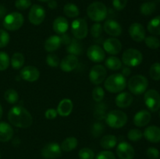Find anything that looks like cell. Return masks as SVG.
<instances>
[{
	"instance_id": "cell-1",
	"label": "cell",
	"mask_w": 160,
	"mask_h": 159,
	"mask_svg": "<svg viewBox=\"0 0 160 159\" xmlns=\"http://www.w3.org/2000/svg\"><path fill=\"white\" fill-rule=\"evenodd\" d=\"M8 119L9 123L16 127L28 128L33 123L31 114L22 106H14L8 113Z\"/></svg>"
},
{
	"instance_id": "cell-2",
	"label": "cell",
	"mask_w": 160,
	"mask_h": 159,
	"mask_svg": "<svg viewBox=\"0 0 160 159\" xmlns=\"http://www.w3.org/2000/svg\"><path fill=\"white\" fill-rule=\"evenodd\" d=\"M105 88L110 93H119L125 89L127 80L121 73H114L109 76L105 81Z\"/></svg>"
},
{
	"instance_id": "cell-3",
	"label": "cell",
	"mask_w": 160,
	"mask_h": 159,
	"mask_svg": "<svg viewBox=\"0 0 160 159\" xmlns=\"http://www.w3.org/2000/svg\"><path fill=\"white\" fill-rule=\"evenodd\" d=\"M87 14L91 20L98 23L104 20L107 17V7L101 2H94L88 7Z\"/></svg>"
},
{
	"instance_id": "cell-4",
	"label": "cell",
	"mask_w": 160,
	"mask_h": 159,
	"mask_svg": "<svg viewBox=\"0 0 160 159\" xmlns=\"http://www.w3.org/2000/svg\"><path fill=\"white\" fill-rule=\"evenodd\" d=\"M128 89L132 94L136 95L142 94L146 91L148 86V81L142 75H135L130 78L128 81Z\"/></svg>"
},
{
	"instance_id": "cell-5",
	"label": "cell",
	"mask_w": 160,
	"mask_h": 159,
	"mask_svg": "<svg viewBox=\"0 0 160 159\" xmlns=\"http://www.w3.org/2000/svg\"><path fill=\"white\" fill-rule=\"evenodd\" d=\"M128 115L120 110H112L106 115V123L109 126L114 129H119L126 125Z\"/></svg>"
},
{
	"instance_id": "cell-6",
	"label": "cell",
	"mask_w": 160,
	"mask_h": 159,
	"mask_svg": "<svg viewBox=\"0 0 160 159\" xmlns=\"http://www.w3.org/2000/svg\"><path fill=\"white\" fill-rule=\"evenodd\" d=\"M143 60L142 52L135 48H129L124 51L122 55V62L128 67H135L140 65Z\"/></svg>"
},
{
	"instance_id": "cell-7",
	"label": "cell",
	"mask_w": 160,
	"mask_h": 159,
	"mask_svg": "<svg viewBox=\"0 0 160 159\" xmlns=\"http://www.w3.org/2000/svg\"><path fill=\"white\" fill-rule=\"evenodd\" d=\"M23 22H24V18L23 15L20 12H13L4 17L3 26L8 31H15L23 26Z\"/></svg>"
},
{
	"instance_id": "cell-8",
	"label": "cell",
	"mask_w": 160,
	"mask_h": 159,
	"mask_svg": "<svg viewBox=\"0 0 160 159\" xmlns=\"http://www.w3.org/2000/svg\"><path fill=\"white\" fill-rule=\"evenodd\" d=\"M71 31L76 39L81 40L85 38L88 33L86 20L82 18H78L73 20L71 23Z\"/></svg>"
},
{
	"instance_id": "cell-9",
	"label": "cell",
	"mask_w": 160,
	"mask_h": 159,
	"mask_svg": "<svg viewBox=\"0 0 160 159\" xmlns=\"http://www.w3.org/2000/svg\"><path fill=\"white\" fill-rule=\"evenodd\" d=\"M144 100L148 110L151 112H157L160 108V94L156 90H148L145 92Z\"/></svg>"
},
{
	"instance_id": "cell-10",
	"label": "cell",
	"mask_w": 160,
	"mask_h": 159,
	"mask_svg": "<svg viewBox=\"0 0 160 159\" xmlns=\"http://www.w3.org/2000/svg\"><path fill=\"white\" fill-rule=\"evenodd\" d=\"M45 18V10L40 5H33L28 14V20L33 25H40Z\"/></svg>"
},
{
	"instance_id": "cell-11",
	"label": "cell",
	"mask_w": 160,
	"mask_h": 159,
	"mask_svg": "<svg viewBox=\"0 0 160 159\" xmlns=\"http://www.w3.org/2000/svg\"><path fill=\"white\" fill-rule=\"evenodd\" d=\"M42 155L46 159H56L62 156V149L59 143L52 142L45 144L42 150Z\"/></svg>"
},
{
	"instance_id": "cell-12",
	"label": "cell",
	"mask_w": 160,
	"mask_h": 159,
	"mask_svg": "<svg viewBox=\"0 0 160 159\" xmlns=\"http://www.w3.org/2000/svg\"><path fill=\"white\" fill-rule=\"evenodd\" d=\"M107 72L102 65H96L92 67L89 73V80L95 85L102 84L106 80Z\"/></svg>"
},
{
	"instance_id": "cell-13",
	"label": "cell",
	"mask_w": 160,
	"mask_h": 159,
	"mask_svg": "<svg viewBox=\"0 0 160 159\" xmlns=\"http://www.w3.org/2000/svg\"><path fill=\"white\" fill-rule=\"evenodd\" d=\"M117 154L120 159H133L135 155V151L130 143L123 141L117 145Z\"/></svg>"
},
{
	"instance_id": "cell-14",
	"label": "cell",
	"mask_w": 160,
	"mask_h": 159,
	"mask_svg": "<svg viewBox=\"0 0 160 159\" xmlns=\"http://www.w3.org/2000/svg\"><path fill=\"white\" fill-rule=\"evenodd\" d=\"M88 59L93 62H102L105 60L106 53L102 48L97 45H91L87 51Z\"/></svg>"
},
{
	"instance_id": "cell-15",
	"label": "cell",
	"mask_w": 160,
	"mask_h": 159,
	"mask_svg": "<svg viewBox=\"0 0 160 159\" xmlns=\"http://www.w3.org/2000/svg\"><path fill=\"white\" fill-rule=\"evenodd\" d=\"M103 49L109 55H117L122 49V44L116 37H109L103 43Z\"/></svg>"
},
{
	"instance_id": "cell-16",
	"label": "cell",
	"mask_w": 160,
	"mask_h": 159,
	"mask_svg": "<svg viewBox=\"0 0 160 159\" xmlns=\"http://www.w3.org/2000/svg\"><path fill=\"white\" fill-rule=\"evenodd\" d=\"M20 76L22 79L28 82H34L38 80L40 76V72L36 67L32 65L25 66L20 70Z\"/></svg>"
},
{
	"instance_id": "cell-17",
	"label": "cell",
	"mask_w": 160,
	"mask_h": 159,
	"mask_svg": "<svg viewBox=\"0 0 160 159\" xmlns=\"http://www.w3.org/2000/svg\"><path fill=\"white\" fill-rule=\"evenodd\" d=\"M78 64H79V60L76 55H68L61 60L59 66L62 71L68 73L75 70L78 67Z\"/></svg>"
},
{
	"instance_id": "cell-18",
	"label": "cell",
	"mask_w": 160,
	"mask_h": 159,
	"mask_svg": "<svg viewBox=\"0 0 160 159\" xmlns=\"http://www.w3.org/2000/svg\"><path fill=\"white\" fill-rule=\"evenodd\" d=\"M129 34L131 38L136 42H142L145 38V30L139 23H134L130 26Z\"/></svg>"
},
{
	"instance_id": "cell-19",
	"label": "cell",
	"mask_w": 160,
	"mask_h": 159,
	"mask_svg": "<svg viewBox=\"0 0 160 159\" xmlns=\"http://www.w3.org/2000/svg\"><path fill=\"white\" fill-rule=\"evenodd\" d=\"M103 30L106 34L112 37H118L122 34V26L114 20H106L103 26Z\"/></svg>"
},
{
	"instance_id": "cell-20",
	"label": "cell",
	"mask_w": 160,
	"mask_h": 159,
	"mask_svg": "<svg viewBox=\"0 0 160 159\" xmlns=\"http://www.w3.org/2000/svg\"><path fill=\"white\" fill-rule=\"evenodd\" d=\"M143 136L148 141L151 143L160 142V127L156 126H150L145 129Z\"/></svg>"
},
{
	"instance_id": "cell-21",
	"label": "cell",
	"mask_w": 160,
	"mask_h": 159,
	"mask_svg": "<svg viewBox=\"0 0 160 159\" xmlns=\"http://www.w3.org/2000/svg\"><path fill=\"white\" fill-rule=\"evenodd\" d=\"M151 114L147 110H141L134 117V124L138 127H143L151 121Z\"/></svg>"
},
{
	"instance_id": "cell-22",
	"label": "cell",
	"mask_w": 160,
	"mask_h": 159,
	"mask_svg": "<svg viewBox=\"0 0 160 159\" xmlns=\"http://www.w3.org/2000/svg\"><path fill=\"white\" fill-rule=\"evenodd\" d=\"M73 102L69 98H64L59 103L57 107V112L62 117L68 116L73 111Z\"/></svg>"
},
{
	"instance_id": "cell-23",
	"label": "cell",
	"mask_w": 160,
	"mask_h": 159,
	"mask_svg": "<svg viewBox=\"0 0 160 159\" xmlns=\"http://www.w3.org/2000/svg\"><path fill=\"white\" fill-rule=\"evenodd\" d=\"M133 100H134V98L131 94L128 92H123L117 95L115 99V102L119 108H125L131 105Z\"/></svg>"
},
{
	"instance_id": "cell-24",
	"label": "cell",
	"mask_w": 160,
	"mask_h": 159,
	"mask_svg": "<svg viewBox=\"0 0 160 159\" xmlns=\"http://www.w3.org/2000/svg\"><path fill=\"white\" fill-rule=\"evenodd\" d=\"M13 136V129L9 123L0 122V142H8Z\"/></svg>"
},
{
	"instance_id": "cell-25",
	"label": "cell",
	"mask_w": 160,
	"mask_h": 159,
	"mask_svg": "<svg viewBox=\"0 0 160 159\" xmlns=\"http://www.w3.org/2000/svg\"><path fill=\"white\" fill-rule=\"evenodd\" d=\"M69 27V23L67 19L63 17H58L53 21V31L58 34H65Z\"/></svg>"
},
{
	"instance_id": "cell-26",
	"label": "cell",
	"mask_w": 160,
	"mask_h": 159,
	"mask_svg": "<svg viewBox=\"0 0 160 159\" xmlns=\"http://www.w3.org/2000/svg\"><path fill=\"white\" fill-rule=\"evenodd\" d=\"M61 44L62 43H61V39L59 36L52 35L46 39L44 47H45V51H47L48 52H52V51L59 49Z\"/></svg>"
},
{
	"instance_id": "cell-27",
	"label": "cell",
	"mask_w": 160,
	"mask_h": 159,
	"mask_svg": "<svg viewBox=\"0 0 160 159\" xmlns=\"http://www.w3.org/2000/svg\"><path fill=\"white\" fill-rule=\"evenodd\" d=\"M83 45L78 39H73L71 42L67 45V51L70 53V55H81L83 53Z\"/></svg>"
},
{
	"instance_id": "cell-28",
	"label": "cell",
	"mask_w": 160,
	"mask_h": 159,
	"mask_svg": "<svg viewBox=\"0 0 160 159\" xmlns=\"http://www.w3.org/2000/svg\"><path fill=\"white\" fill-rule=\"evenodd\" d=\"M117 144V138L114 135H106L100 140V145L106 150L112 149Z\"/></svg>"
},
{
	"instance_id": "cell-29",
	"label": "cell",
	"mask_w": 160,
	"mask_h": 159,
	"mask_svg": "<svg viewBox=\"0 0 160 159\" xmlns=\"http://www.w3.org/2000/svg\"><path fill=\"white\" fill-rule=\"evenodd\" d=\"M78 141L77 138L73 137H70L66 138L61 143V149L62 151H66V152H70L73 151L78 147Z\"/></svg>"
},
{
	"instance_id": "cell-30",
	"label": "cell",
	"mask_w": 160,
	"mask_h": 159,
	"mask_svg": "<svg viewBox=\"0 0 160 159\" xmlns=\"http://www.w3.org/2000/svg\"><path fill=\"white\" fill-rule=\"evenodd\" d=\"M106 110H107V106L105 103L98 102L96 106L95 107V111H94V117L98 121L106 119Z\"/></svg>"
},
{
	"instance_id": "cell-31",
	"label": "cell",
	"mask_w": 160,
	"mask_h": 159,
	"mask_svg": "<svg viewBox=\"0 0 160 159\" xmlns=\"http://www.w3.org/2000/svg\"><path fill=\"white\" fill-rule=\"evenodd\" d=\"M148 31L153 35H160V16L152 19L148 23Z\"/></svg>"
},
{
	"instance_id": "cell-32",
	"label": "cell",
	"mask_w": 160,
	"mask_h": 159,
	"mask_svg": "<svg viewBox=\"0 0 160 159\" xmlns=\"http://www.w3.org/2000/svg\"><path fill=\"white\" fill-rule=\"evenodd\" d=\"M24 56L20 52H15L11 57V65L14 70H20L24 64Z\"/></svg>"
},
{
	"instance_id": "cell-33",
	"label": "cell",
	"mask_w": 160,
	"mask_h": 159,
	"mask_svg": "<svg viewBox=\"0 0 160 159\" xmlns=\"http://www.w3.org/2000/svg\"><path fill=\"white\" fill-rule=\"evenodd\" d=\"M63 12L67 17L70 18H75L78 17L80 14L79 9L78 6L73 3H67L63 7Z\"/></svg>"
},
{
	"instance_id": "cell-34",
	"label": "cell",
	"mask_w": 160,
	"mask_h": 159,
	"mask_svg": "<svg viewBox=\"0 0 160 159\" xmlns=\"http://www.w3.org/2000/svg\"><path fill=\"white\" fill-rule=\"evenodd\" d=\"M105 65L109 70H118L122 67V61L116 56H110L105 62Z\"/></svg>"
},
{
	"instance_id": "cell-35",
	"label": "cell",
	"mask_w": 160,
	"mask_h": 159,
	"mask_svg": "<svg viewBox=\"0 0 160 159\" xmlns=\"http://www.w3.org/2000/svg\"><path fill=\"white\" fill-rule=\"evenodd\" d=\"M156 9V4L153 2H147L142 4L140 7L141 13L145 16H149L155 12Z\"/></svg>"
},
{
	"instance_id": "cell-36",
	"label": "cell",
	"mask_w": 160,
	"mask_h": 159,
	"mask_svg": "<svg viewBox=\"0 0 160 159\" xmlns=\"http://www.w3.org/2000/svg\"><path fill=\"white\" fill-rule=\"evenodd\" d=\"M4 98L8 103L14 104L18 101L19 94L17 91L14 89H8L4 94Z\"/></svg>"
},
{
	"instance_id": "cell-37",
	"label": "cell",
	"mask_w": 160,
	"mask_h": 159,
	"mask_svg": "<svg viewBox=\"0 0 160 159\" xmlns=\"http://www.w3.org/2000/svg\"><path fill=\"white\" fill-rule=\"evenodd\" d=\"M145 45L151 49H157L160 47V41L155 36H148L145 38Z\"/></svg>"
},
{
	"instance_id": "cell-38",
	"label": "cell",
	"mask_w": 160,
	"mask_h": 159,
	"mask_svg": "<svg viewBox=\"0 0 160 159\" xmlns=\"http://www.w3.org/2000/svg\"><path fill=\"white\" fill-rule=\"evenodd\" d=\"M150 77L153 80H160V63L159 62H155L151 65L149 70Z\"/></svg>"
},
{
	"instance_id": "cell-39",
	"label": "cell",
	"mask_w": 160,
	"mask_h": 159,
	"mask_svg": "<svg viewBox=\"0 0 160 159\" xmlns=\"http://www.w3.org/2000/svg\"><path fill=\"white\" fill-rule=\"evenodd\" d=\"M10 64L9 55L5 51H0V71L7 70Z\"/></svg>"
},
{
	"instance_id": "cell-40",
	"label": "cell",
	"mask_w": 160,
	"mask_h": 159,
	"mask_svg": "<svg viewBox=\"0 0 160 159\" xmlns=\"http://www.w3.org/2000/svg\"><path fill=\"white\" fill-rule=\"evenodd\" d=\"M105 129L104 125L101 122H95L92 126L91 132L94 137H98L103 133Z\"/></svg>"
},
{
	"instance_id": "cell-41",
	"label": "cell",
	"mask_w": 160,
	"mask_h": 159,
	"mask_svg": "<svg viewBox=\"0 0 160 159\" xmlns=\"http://www.w3.org/2000/svg\"><path fill=\"white\" fill-rule=\"evenodd\" d=\"M105 97V92L102 87L97 86L92 90V98L96 102H102Z\"/></svg>"
},
{
	"instance_id": "cell-42",
	"label": "cell",
	"mask_w": 160,
	"mask_h": 159,
	"mask_svg": "<svg viewBox=\"0 0 160 159\" xmlns=\"http://www.w3.org/2000/svg\"><path fill=\"white\" fill-rule=\"evenodd\" d=\"M143 137V133L142 131L138 129H131L128 132V138L131 141H138Z\"/></svg>"
},
{
	"instance_id": "cell-43",
	"label": "cell",
	"mask_w": 160,
	"mask_h": 159,
	"mask_svg": "<svg viewBox=\"0 0 160 159\" xmlns=\"http://www.w3.org/2000/svg\"><path fill=\"white\" fill-rule=\"evenodd\" d=\"M46 63L47 65L52 67V68H56L60 64V59L56 55L48 54L46 56Z\"/></svg>"
},
{
	"instance_id": "cell-44",
	"label": "cell",
	"mask_w": 160,
	"mask_h": 159,
	"mask_svg": "<svg viewBox=\"0 0 160 159\" xmlns=\"http://www.w3.org/2000/svg\"><path fill=\"white\" fill-rule=\"evenodd\" d=\"M78 156L80 159H93L95 157V154H94V151L90 148L84 147L80 150Z\"/></svg>"
},
{
	"instance_id": "cell-45",
	"label": "cell",
	"mask_w": 160,
	"mask_h": 159,
	"mask_svg": "<svg viewBox=\"0 0 160 159\" xmlns=\"http://www.w3.org/2000/svg\"><path fill=\"white\" fill-rule=\"evenodd\" d=\"M102 26L99 23H95L91 27V35L93 37H95V38H98V37H99L102 35Z\"/></svg>"
},
{
	"instance_id": "cell-46",
	"label": "cell",
	"mask_w": 160,
	"mask_h": 159,
	"mask_svg": "<svg viewBox=\"0 0 160 159\" xmlns=\"http://www.w3.org/2000/svg\"><path fill=\"white\" fill-rule=\"evenodd\" d=\"M10 37L7 31L0 29V48H5L9 44Z\"/></svg>"
},
{
	"instance_id": "cell-47",
	"label": "cell",
	"mask_w": 160,
	"mask_h": 159,
	"mask_svg": "<svg viewBox=\"0 0 160 159\" xmlns=\"http://www.w3.org/2000/svg\"><path fill=\"white\" fill-rule=\"evenodd\" d=\"M31 6V0H16L15 6L19 10H25Z\"/></svg>"
},
{
	"instance_id": "cell-48",
	"label": "cell",
	"mask_w": 160,
	"mask_h": 159,
	"mask_svg": "<svg viewBox=\"0 0 160 159\" xmlns=\"http://www.w3.org/2000/svg\"><path fill=\"white\" fill-rule=\"evenodd\" d=\"M95 159H116L115 155L109 151H103L98 153Z\"/></svg>"
},
{
	"instance_id": "cell-49",
	"label": "cell",
	"mask_w": 160,
	"mask_h": 159,
	"mask_svg": "<svg viewBox=\"0 0 160 159\" xmlns=\"http://www.w3.org/2000/svg\"><path fill=\"white\" fill-rule=\"evenodd\" d=\"M128 0H112V6L117 10H123L127 6Z\"/></svg>"
},
{
	"instance_id": "cell-50",
	"label": "cell",
	"mask_w": 160,
	"mask_h": 159,
	"mask_svg": "<svg viewBox=\"0 0 160 159\" xmlns=\"http://www.w3.org/2000/svg\"><path fill=\"white\" fill-rule=\"evenodd\" d=\"M146 154L148 158L157 159L159 157V151L156 147H148L147 149Z\"/></svg>"
},
{
	"instance_id": "cell-51",
	"label": "cell",
	"mask_w": 160,
	"mask_h": 159,
	"mask_svg": "<svg viewBox=\"0 0 160 159\" xmlns=\"http://www.w3.org/2000/svg\"><path fill=\"white\" fill-rule=\"evenodd\" d=\"M57 111L54 108L47 109L45 113V116L47 119H54V118H56L57 117Z\"/></svg>"
},
{
	"instance_id": "cell-52",
	"label": "cell",
	"mask_w": 160,
	"mask_h": 159,
	"mask_svg": "<svg viewBox=\"0 0 160 159\" xmlns=\"http://www.w3.org/2000/svg\"><path fill=\"white\" fill-rule=\"evenodd\" d=\"M60 39H61V43L66 45H68L71 42V40H72V39L70 38V35H69L68 34H66V33L65 34H61Z\"/></svg>"
},
{
	"instance_id": "cell-53",
	"label": "cell",
	"mask_w": 160,
	"mask_h": 159,
	"mask_svg": "<svg viewBox=\"0 0 160 159\" xmlns=\"http://www.w3.org/2000/svg\"><path fill=\"white\" fill-rule=\"evenodd\" d=\"M131 73V69H130V67L128 66H125L123 67V69H122V72H121V74L123 75V76H125V77H127V76H130Z\"/></svg>"
},
{
	"instance_id": "cell-54",
	"label": "cell",
	"mask_w": 160,
	"mask_h": 159,
	"mask_svg": "<svg viewBox=\"0 0 160 159\" xmlns=\"http://www.w3.org/2000/svg\"><path fill=\"white\" fill-rule=\"evenodd\" d=\"M6 12H7V9L4 6L0 4V19L3 18L6 16Z\"/></svg>"
},
{
	"instance_id": "cell-55",
	"label": "cell",
	"mask_w": 160,
	"mask_h": 159,
	"mask_svg": "<svg viewBox=\"0 0 160 159\" xmlns=\"http://www.w3.org/2000/svg\"><path fill=\"white\" fill-rule=\"evenodd\" d=\"M48 6L51 9H54L57 7V2L56 0H49L48 2Z\"/></svg>"
},
{
	"instance_id": "cell-56",
	"label": "cell",
	"mask_w": 160,
	"mask_h": 159,
	"mask_svg": "<svg viewBox=\"0 0 160 159\" xmlns=\"http://www.w3.org/2000/svg\"><path fill=\"white\" fill-rule=\"evenodd\" d=\"M2 114H3L2 107V105H1V104H0V119H1L2 116Z\"/></svg>"
},
{
	"instance_id": "cell-57",
	"label": "cell",
	"mask_w": 160,
	"mask_h": 159,
	"mask_svg": "<svg viewBox=\"0 0 160 159\" xmlns=\"http://www.w3.org/2000/svg\"><path fill=\"white\" fill-rule=\"evenodd\" d=\"M38 1L43 2H48V1H49V0H38Z\"/></svg>"
},
{
	"instance_id": "cell-58",
	"label": "cell",
	"mask_w": 160,
	"mask_h": 159,
	"mask_svg": "<svg viewBox=\"0 0 160 159\" xmlns=\"http://www.w3.org/2000/svg\"><path fill=\"white\" fill-rule=\"evenodd\" d=\"M0 159H1V153H0Z\"/></svg>"
},
{
	"instance_id": "cell-59",
	"label": "cell",
	"mask_w": 160,
	"mask_h": 159,
	"mask_svg": "<svg viewBox=\"0 0 160 159\" xmlns=\"http://www.w3.org/2000/svg\"><path fill=\"white\" fill-rule=\"evenodd\" d=\"M159 117H160V112H159Z\"/></svg>"
},
{
	"instance_id": "cell-60",
	"label": "cell",
	"mask_w": 160,
	"mask_h": 159,
	"mask_svg": "<svg viewBox=\"0 0 160 159\" xmlns=\"http://www.w3.org/2000/svg\"><path fill=\"white\" fill-rule=\"evenodd\" d=\"M159 159H160V158H159Z\"/></svg>"
}]
</instances>
